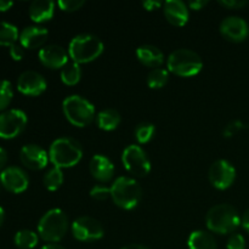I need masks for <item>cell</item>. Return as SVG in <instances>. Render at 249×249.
Instances as JSON below:
<instances>
[{"label": "cell", "mask_w": 249, "mask_h": 249, "mask_svg": "<svg viewBox=\"0 0 249 249\" xmlns=\"http://www.w3.org/2000/svg\"><path fill=\"white\" fill-rule=\"evenodd\" d=\"M48 88L46 80L36 71H26L17 79V89L27 96H39Z\"/></svg>", "instance_id": "cell-14"}, {"label": "cell", "mask_w": 249, "mask_h": 249, "mask_svg": "<svg viewBox=\"0 0 249 249\" xmlns=\"http://www.w3.org/2000/svg\"><path fill=\"white\" fill-rule=\"evenodd\" d=\"M15 245L19 249H33L38 245L39 236L32 230H19L15 235Z\"/></svg>", "instance_id": "cell-25"}, {"label": "cell", "mask_w": 249, "mask_h": 249, "mask_svg": "<svg viewBox=\"0 0 249 249\" xmlns=\"http://www.w3.org/2000/svg\"><path fill=\"white\" fill-rule=\"evenodd\" d=\"M82 78V68L79 63L68 62L61 70V80L66 85H75Z\"/></svg>", "instance_id": "cell-26"}, {"label": "cell", "mask_w": 249, "mask_h": 249, "mask_svg": "<svg viewBox=\"0 0 249 249\" xmlns=\"http://www.w3.org/2000/svg\"><path fill=\"white\" fill-rule=\"evenodd\" d=\"M67 214L62 209L53 208L46 212L38 223V235L48 243H58L68 231Z\"/></svg>", "instance_id": "cell-4"}, {"label": "cell", "mask_w": 249, "mask_h": 249, "mask_svg": "<svg viewBox=\"0 0 249 249\" xmlns=\"http://www.w3.org/2000/svg\"><path fill=\"white\" fill-rule=\"evenodd\" d=\"M14 90L9 80H0V111H4L11 104Z\"/></svg>", "instance_id": "cell-30"}, {"label": "cell", "mask_w": 249, "mask_h": 249, "mask_svg": "<svg viewBox=\"0 0 249 249\" xmlns=\"http://www.w3.org/2000/svg\"><path fill=\"white\" fill-rule=\"evenodd\" d=\"M90 174L100 182H108L114 175V165L109 158L104 155H95L89 162Z\"/></svg>", "instance_id": "cell-18"}, {"label": "cell", "mask_w": 249, "mask_h": 249, "mask_svg": "<svg viewBox=\"0 0 249 249\" xmlns=\"http://www.w3.org/2000/svg\"><path fill=\"white\" fill-rule=\"evenodd\" d=\"M206 225L212 232L228 235L241 225V216L235 207L226 203L216 204L207 213Z\"/></svg>", "instance_id": "cell-2"}, {"label": "cell", "mask_w": 249, "mask_h": 249, "mask_svg": "<svg viewBox=\"0 0 249 249\" xmlns=\"http://www.w3.org/2000/svg\"><path fill=\"white\" fill-rule=\"evenodd\" d=\"M142 197V189L134 178L119 177L111 186V198L119 208L130 211L138 207Z\"/></svg>", "instance_id": "cell-5"}, {"label": "cell", "mask_w": 249, "mask_h": 249, "mask_svg": "<svg viewBox=\"0 0 249 249\" xmlns=\"http://www.w3.org/2000/svg\"><path fill=\"white\" fill-rule=\"evenodd\" d=\"M241 225L243 226V229H245L247 232H249V209L245 212V214H243L242 219H241Z\"/></svg>", "instance_id": "cell-39"}, {"label": "cell", "mask_w": 249, "mask_h": 249, "mask_svg": "<svg viewBox=\"0 0 249 249\" xmlns=\"http://www.w3.org/2000/svg\"><path fill=\"white\" fill-rule=\"evenodd\" d=\"M104 53V43L94 34L75 36L68 45V55L75 63H89Z\"/></svg>", "instance_id": "cell-3"}, {"label": "cell", "mask_w": 249, "mask_h": 249, "mask_svg": "<svg viewBox=\"0 0 249 249\" xmlns=\"http://www.w3.org/2000/svg\"><path fill=\"white\" fill-rule=\"evenodd\" d=\"M72 235L75 240L82 242H90L104 237V226L91 216H80L72 224Z\"/></svg>", "instance_id": "cell-10"}, {"label": "cell", "mask_w": 249, "mask_h": 249, "mask_svg": "<svg viewBox=\"0 0 249 249\" xmlns=\"http://www.w3.org/2000/svg\"><path fill=\"white\" fill-rule=\"evenodd\" d=\"M169 80V71L164 68H155L147 75V85L151 89H160Z\"/></svg>", "instance_id": "cell-28"}, {"label": "cell", "mask_w": 249, "mask_h": 249, "mask_svg": "<svg viewBox=\"0 0 249 249\" xmlns=\"http://www.w3.org/2000/svg\"><path fill=\"white\" fill-rule=\"evenodd\" d=\"M208 178L215 189L226 190L235 182L236 169L229 160H218L209 168Z\"/></svg>", "instance_id": "cell-11"}, {"label": "cell", "mask_w": 249, "mask_h": 249, "mask_svg": "<svg viewBox=\"0 0 249 249\" xmlns=\"http://www.w3.org/2000/svg\"><path fill=\"white\" fill-rule=\"evenodd\" d=\"M83 157V148L79 141L70 136L58 138L51 143L49 148V160L53 167L72 168L80 162Z\"/></svg>", "instance_id": "cell-1"}, {"label": "cell", "mask_w": 249, "mask_h": 249, "mask_svg": "<svg viewBox=\"0 0 249 249\" xmlns=\"http://www.w3.org/2000/svg\"><path fill=\"white\" fill-rule=\"evenodd\" d=\"M84 0H60V1L57 2L58 7H60L62 11L67 12L78 11V10H80L84 6Z\"/></svg>", "instance_id": "cell-32"}, {"label": "cell", "mask_w": 249, "mask_h": 249, "mask_svg": "<svg viewBox=\"0 0 249 249\" xmlns=\"http://www.w3.org/2000/svg\"><path fill=\"white\" fill-rule=\"evenodd\" d=\"M14 5L12 1H7V0H0V11L5 12Z\"/></svg>", "instance_id": "cell-40"}, {"label": "cell", "mask_w": 249, "mask_h": 249, "mask_svg": "<svg viewBox=\"0 0 249 249\" xmlns=\"http://www.w3.org/2000/svg\"><path fill=\"white\" fill-rule=\"evenodd\" d=\"M156 133L155 124L150 122H142L138 124L135 128V138L139 143H147L148 141L152 140Z\"/></svg>", "instance_id": "cell-29"}, {"label": "cell", "mask_w": 249, "mask_h": 249, "mask_svg": "<svg viewBox=\"0 0 249 249\" xmlns=\"http://www.w3.org/2000/svg\"><path fill=\"white\" fill-rule=\"evenodd\" d=\"M228 249H246V240L241 233H232L226 243Z\"/></svg>", "instance_id": "cell-33"}, {"label": "cell", "mask_w": 249, "mask_h": 249, "mask_svg": "<svg viewBox=\"0 0 249 249\" xmlns=\"http://www.w3.org/2000/svg\"><path fill=\"white\" fill-rule=\"evenodd\" d=\"M136 56L139 61L146 67L150 68H160V65L164 62V53L157 46L151 45V44H145L136 49Z\"/></svg>", "instance_id": "cell-20"}, {"label": "cell", "mask_w": 249, "mask_h": 249, "mask_svg": "<svg viewBox=\"0 0 249 249\" xmlns=\"http://www.w3.org/2000/svg\"><path fill=\"white\" fill-rule=\"evenodd\" d=\"M90 196L97 201H106V199L111 198V187H107L106 185H95L91 190H90Z\"/></svg>", "instance_id": "cell-31"}, {"label": "cell", "mask_w": 249, "mask_h": 249, "mask_svg": "<svg viewBox=\"0 0 249 249\" xmlns=\"http://www.w3.org/2000/svg\"><path fill=\"white\" fill-rule=\"evenodd\" d=\"M7 160H9V156H7V151L5 148L0 147V170L5 169V165L7 164Z\"/></svg>", "instance_id": "cell-38"}, {"label": "cell", "mask_w": 249, "mask_h": 249, "mask_svg": "<svg viewBox=\"0 0 249 249\" xmlns=\"http://www.w3.org/2000/svg\"><path fill=\"white\" fill-rule=\"evenodd\" d=\"M44 186L49 191H57L63 184V173L61 168L53 167L44 174L43 178Z\"/></svg>", "instance_id": "cell-27"}, {"label": "cell", "mask_w": 249, "mask_h": 249, "mask_svg": "<svg viewBox=\"0 0 249 249\" xmlns=\"http://www.w3.org/2000/svg\"><path fill=\"white\" fill-rule=\"evenodd\" d=\"M39 61L43 63L45 67L51 68V70H57L61 68L62 70L66 65L68 63V53L66 51L65 48L61 45H56V44H49V45L43 46L39 50L38 53Z\"/></svg>", "instance_id": "cell-16"}, {"label": "cell", "mask_w": 249, "mask_h": 249, "mask_svg": "<svg viewBox=\"0 0 249 249\" xmlns=\"http://www.w3.org/2000/svg\"><path fill=\"white\" fill-rule=\"evenodd\" d=\"M208 4L207 0H195V1H191L189 4V7L191 10H196V11H199V10L203 9L206 5Z\"/></svg>", "instance_id": "cell-37"}, {"label": "cell", "mask_w": 249, "mask_h": 249, "mask_svg": "<svg viewBox=\"0 0 249 249\" xmlns=\"http://www.w3.org/2000/svg\"><path fill=\"white\" fill-rule=\"evenodd\" d=\"M19 38L18 29L15 24L9 22L0 21V45L11 46L16 44L17 39Z\"/></svg>", "instance_id": "cell-24"}, {"label": "cell", "mask_w": 249, "mask_h": 249, "mask_svg": "<svg viewBox=\"0 0 249 249\" xmlns=\"http://www.w3.org/2000/svg\"><path fill=\"white\" fill-rule=\"evenodd\" d=\"M219 4L226 9H242L248 4L247 0H219Z\"/></svg>", "instance_id": "cell-34"}, {"label": "cell", "mask_w": 249, "mask_h": 249, "mask_svg": "<svg viewBox=\"0 0 249 249\" xmlns=\"http://www.w3.org/2000/svg\"><path fill=\"white\" fill-rule=\"evenodd\" d=\"M124 168L136 178H145L151 172V162L141 146L129 145L122 155Z\"/></svg>", "instance_id": "cell-8"}, {"label": "cell", "mask_w": 249, "mask_h": 249, "mask_svg": "<svg viewBox=\"0 0 249 249\" xmlns=\"http://www.w3.org/2000/svg\"><path fill=\"white\" fill-rule=\"evenodd\" d=\"M41 249H66L63 246L58 245V243H48V245L43 246Z\"/></svg>", "instance_id": "cell-41"}, {"label": "cell", "mask_w": 249, "mask_h": 249, "mask_svg": "<svg viewBox=\"0 0 249 249\" xmlns=\"http://www.w3.org/2000/svg\"><path fill=\"white\" fill-rule=\"evenodd\" d=\"M62 111L66 119L72 125L84 128L95 118V107L89 100L79 95H70L62 102Z\"/></svg>", "instance_id": "cell-6"}, {"label": "cell", "mask_w": 249, "mask_h": 249, "mask_svg": "<svg viewBox=\"0 0 249 249\" xmlns=\"http://www.w3.org/2000/svg\"><path fill=\"white\" fill-rule=\"evenodd\" d=\"M122 249H148V248H146L145 246H141V245H129V246H125V247H123Z\"/></svg>", "instance_id": "cell-42"}, {"label": "cell", "mask_w": 249, "mask_h": 249, "mask_svg": "<svg viewBox=\"0 0 249 249\" xmlns=\"http://www.w3.org/2000/svg\"><path fill=\"white\" fill-rule=\"evenodd\" d=\"M4 219H5V212L4 209L0 207V226H1L2 223H4Z\"/></svg>", "instance_id": "cell-43"}, {"label": "cell", "mask_w": 249, "mask_h": 249, "mask_svg": "<svg viewBox=\"0 0 249 249\" xmlns=\"http://www.w3.org/2000/svg\"><path fill=\"white\" fill-rule=\"evenodd\" d=\"M220 33L226 40L241 43L249 36V26L242 17L229 16L221 21Z\"/></svg>", "instance_id": "cell-13"}, {"label": "cell", "mask_w": 249, "mask_h": 249, "mask_svg": "<svg viewBox=\"0 0 249 249\" xmlns=\"http://www.w3.org/2000/svg\"><path fill=\"white\" fill-rule=\"evenodd\" d=\"M122 117L118 111L113 108H105L100 111L96 116V123L100 129L105 131H112L118 128Z\"/></svg>", "instance_id": "cell-23"}, {"label": "cell", "mask_w": 249, "mask_h": 249, "mask_svg": "<svg viewBox=\"0 0 249 249\" xmlns=\"http://www.w3.org/2000/svg\"><path fill=\"white\" fill-rule=\"evenodd\" d=\"M55 12V2L51 0H36L29 5V17L36 23L50 21Z\"/></svg>", "instance_id": "cell-21"}, {"label": "cell", "mask_w": 249, "mask_h": 249, "mask_svg": "<svg viewBox=\"0 0 249 249\" xmlns=\"http://www.w3.org/2000/svg\"><path fill=\"white\" fill-rule=\"evenodd\" d=\"M10 56H11L12 60L15 61H21L24 56V48L21 44H14L9 48Z\"/></svg>", "instance_id": "cell-35"}, {"label": "cell", "mask_w": 249, "mask_h": 249, "mask_svg": "<svg viewBox=\"0 0 249 249\" xmlns=\"http://www.w3.org/2000/svg\"><path fill=\"white\" fill-rule=\"evenodd\" d=\"M163 12L170 24L182 27L187 23L190 17L189 6L181 0H168L163 4Z\"/></svg>", "instance_id": "cell-17"}, {"label": "cell", "mask_w": 249, "mask_h": 249, "mask_svg": "<svg viewBox=\"0 0 249 249\" xmlns=\"http://www.w3.org/2000/svg\"><path fill=\"white\" fill-rule=\"evenodd\" d=\"M49 36L45 27L28 26L19 33V44L24 49H38L44 45Z\"/></svg>", "instance_id": "cell-19"}, {"label": "cell", "mask_w": 249, "mask_h": 249, "mask_svg": "<svg viewBox=\"0 0 249 249\" xmlns=\"http://www.w3.org/2000/svg\"><path fill=\"white\" fill-rule=\"evenodd\" d=\"M164 2L157 1V0H146V1H142V6L145 7L147 11H153V10H157L160 7L163 6Z\"/></svg>", "instance_id": "cell-36"}, {"label": "cell", "mask_w": 249, "mask_h": 249, "mask_svg": "<svg viewBox=\"0 0 249 249\" xmlns=\"http://www.w3.org/2000/svg\"><path fill=\"white\" fill-rule=\"evenodd\" d=\"M187 246L189 249H218L214 236L203 230H196L190 233Z\"/></svg>", "instance_id": "cell-22"}, {"label": "cell", "mask_w": 249, "mask_h": 249, "mask_svg": "<svg viewBox=\"0 0 249 249\" xmlns=\"http://www.w3.org/2000/svg\"><path fill=\"white\" fill-rule=\"evenodd\" d=\"M0 184L9 192L22 194L28 189L29 178L21 168L7 167L0 173Z\"/></svg>", "instance_id": "cell-12"}, {"label": "cell", "mask_w": 249, "mask_h": 249, "mask_svg": "<svg viewBox=\"0 0 249 249\" xmlns=\"http://www.w3.org/2000/svg\"><path fill=\"white\" fill-rule=\"evenodd\" d=\"M27 114L21 109H7L0 113V138L5 140L15 139L27 125Z\"/></svg>", "instance_id": "cell-9"}, {"label": "cell", "mask_w": 249, "mask_h": 249, "mask_svg": "<svg viewBox=\"0 0 249 249\" xmlns=\"http://www.w3.org/2000/svg\"><path fill=\"white\" fill-rule=\"evenodd\" d=\"M19 160L22 164L32 170H40L48 165L49 153L36 143L24 145L19 151Z\"/></svg>", "instance_id": "cell-15"}, {"label": "cell", "mask_w": 249, "mask_h": 249, "mask_svg": "<svg viewBox=\"0 0 249 249\" xmlns=\"http://www.w3.org/2000/svg\"><path fill=\"white\" fill-rule=\"evenodd\" d=\"M168 71L179 77H194L203 68L201 56L190 49H178L167 60Z\"/></svg>", "instance_id": "cell-7"}]
</instances>
